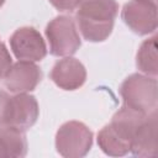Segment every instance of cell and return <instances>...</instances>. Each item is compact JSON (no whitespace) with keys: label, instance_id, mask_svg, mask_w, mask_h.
Returning a JSON list of instances; mask_svg holds the SVG:
<instances>
[{"label":"cell","instance_id":"12","mask_svg":"<svg viewBox=\"0 0 158 158\" xmlns=\"http://www.w3.org/2000/svg\"><path fill=\"white\" fill-rule=\"evenodd\" d=\"M136 65L142 74L157 78L158 57H157V36L144 40L136 54Z\"/></svg>","mask_w":158,"mask_h":158},{"label":"cell","instance_id":"15","mask_svg":"<svg viewBox=\"0 0 158 158\" xmlns=\"http://www.w3.org/2000/svg\"><path fill=\"white\" fill-rule=\"evenodd\" d=\"M49 4L59 11H73L80 5L81 0H48Z\"/></svg>","mask_w":158,"mask_h":158},{"label":"cell","instance_id":"5","mask_svg":"<svg viewBox=\"0 0 158 158\" xmlns=\"http://www.w3.org/2000/svg\"><path fill=\"white\" fill-rule=\"evenodd\" d=\"M40 115V106L36 98L28 93L10 95L5 109V127L26 131L31 128Z\"/></svg>","mask_w":158,"mask_h":158},{"label":"cell","instance_id":"2","mask_svg":"<svg viewBox=\"0 0 158 158\" xmlns=\"http://www.w3.org/2000/svg\"><path fill=\"white\" fill-rule=\"evenodd\" d=\"M120 95L123 100V105L148 115L157 110V79L142 73H133L122 81L120 86Z\"/></svg>","mask_w":158,"mask_h":158},{"label":"cell","instance_id":"4","mask_svg":"<svg viewBox=\"0 0 158 158\" xmlns=\"http://www.w3.org/2000/svg\"><path fill=\"white\" fill-rule=\"evenodd\" d=\"M93 131L80 121L64 122L56 133V149L65 158H80L93 146Z\"/></svg>","mask_w":158,"mask_h":158},{"label":"cell","instance_id":"13","mask_svg":"<svg viewBox=\"0 0 158 158\" xmlns=\"http://www.w3.org/2000/svg\"><path fill=\"white\" fill-rule=\"evenodd\" d=\"M98 146L100 149L111 157H122L131 152V146L122 141L109 125L104 126L98 133Z\"/></svg>","mask_w":158,"mask_h":158},{"label":"cell","instance_id":"11","mask_svg":"<svg viewBox=\"0 0 158 158\" xmlns=\"http://www.w3.org/2000/svg\"><path fill=\"white\" fill-rule=\"evenodd\" d=\"M27 154V139L23 131L0 128V158H21Z\"/></svg>","mask_w":158,"mask_h":158},{"label":"cell","instance_id":"16","mask_svg":"<svg viewBox=\"0 0 158 158\" xmlns=\"http://www.w3.org/2000/svg\"><path fill=\"white\" fill-rule=\"evenodd\" d=\"M10 98V94L2 89H0V128H5V109L7 100Z\"/></svg>","mask_w":158,"mask_h":158},{"label":"cell","instance_id":"9","mask_svg":"<svg viewBox=\"0 0 158 158\" xmlns=\"http://www.w3.org/2000/svg\"><path fill=\"white\" fill-rule=\"evenodd\" d=\"M49 78L60 89L67 91H73L83 86L86 80V69L84 64L70 57H63L57 60L52 67Z\"/></svg>","mask_w":158,"mask_h":158},{"label":"cell","instance_id":"3","mask_svg":"<svg viewBox=\"0 0 158 158\" xmlns=\"http://www.w3.org/2000/svg\"><path fill=\"white\" fill-rule=\"evenodd\" d=\"M44 33L49 53L54 57H70L81 46L75 20L68 15H59L51 20Z\"/></svg>","mask_w":158,"mask_h":158},{"label":"cell","instance_id":"10","mask_svg":"<svg viewBox=\"0 0 158 158\" xmlns=\"http://www.w3.org/2000/svg\"><path fill=\"white\" fill-rule=\"evenodd\" d=\"M131 153L137 157L157 156V110L148 114L138 127L131 144Z\"/></svg>","mask_w":158,"mask_h":158},{"label":"cell","instance_id":"7","mask_svg":"<svg viewBox=\"0 0 158 158\" xmlns=\"http://www.w3.org/2000/svg\"><path fill=\"white\" fill-rule=\"evenodd\" d=\"M10 48L19 60L41 62L48 52L46 42L38 30L31 26L17 28L10 36Z\"/></svg>","mask_w":158,"mask_h":158},{"label":"cell","instance_id":"18","mask_svg":"<svg viewBox=\"0 0 158 158\" xmlns=\"http://www.w3.org/2000/svg\"><path fill=\"white\" fill-rule=\"evenodd\" d=\"M151 1H154V2H157V0H151Z\"/></svg>","mask_w":158,"mask_h":158},{"label":"cell","instance_id":"17","mask_svg":"<svg viewBox=\"0 0 158 158\" xmlns=\"http://www.w3.org/2000/svg\"><path fill=\"white\" fill-rule=\"evenodd\" d=\"M4 4H5V0H0V7H1Z\"/></svg>","mask_w":158,"mask_h":158},{"label":"cell","instance_id":"14","mask_svg":"<svg viewBox=\"0 0 158 158\" xmlns=\"http://www.w3.org/2000/svg\"><path fill=\"white\" fill-rule=\"evenodd\" d=\"M12 65V58L5 43L0 41V80H2Z\"/></svg>","mask_w":158,"mask_h":158},{"label":"cell","instance_id":"1","mask_svg":"<svg viewBox=\"0 0 158 158\" xmlns=\"http://www.w3.org/2000/svg\"><path fill=\"white\" fill-rule=\"evenodd\" d=\"M118 14L116 0H81L77 7L75 25L88 42H104L114 30Z\"/></svg>","mask_w":158,"mask_h":158},{"label":"cell","instance_id":"8","mask_svg":"<svg viewBox=\"0 0 158 158\" xmlns=\"http://www.w3.org/2000/svg\"><path fill=\"white\" fill-rule=\"evenodd\" d=\"M42 77L43 73L35 62L19 60L12 63L2 80L4 85L10 93L19 94L35 90L41 83Z\"/></svg>","mask_w":158,"mask_h":158},{"label":"cell","instance_id":"6","mask_svg":"<svg viewBox=\"0 0 158 158\" xmlns=\"http://www.w3.org/2000/svg\"><path fill=\"white\" fill-rule=\"evenodd\" d=\"M121 17L136 35H151L157 30V2L151 0H130L123 5Z\"/></svg>","mask_w":158,"mask_h":158}]
</instances>
